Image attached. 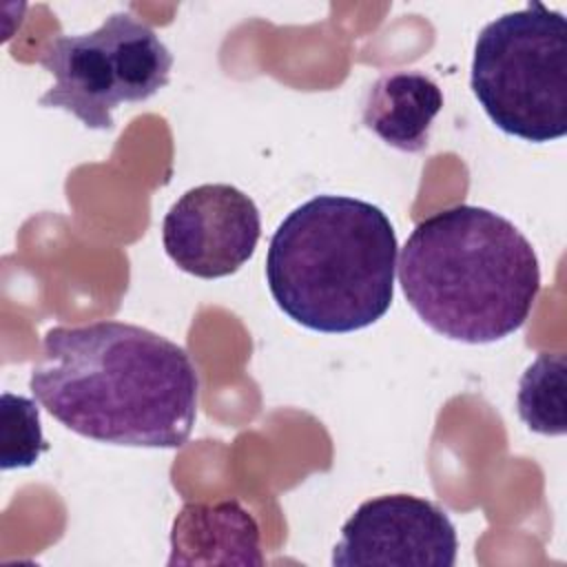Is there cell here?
<instances>
[{
    "instance_id": "obj_2",
    "label": "cell",
    "mask_w": 567,
    "mask_h": 567,
    "mask_svg": "<svg viewBox=\"0 0 567 567\" xmlns=\"http://www.w3.org/2000/svg\"><path fill=\"white\" fill-rule=\"evenodd\" d=\"M399 284L425 326L463 343L516 332L540 290L538 257L503 215L458 204L421 219L399 257Z\"/></svg>"
},
{
    "instance_id": "obj_10",
    "label": "cell",
    "mask_w": 567,
    "mask_h": 567,
    "mask_svg": "<svg viewBox=\"0 0 567 567\" xmlns=\"http://www.w3.org/2000/svg\"><path fill=\"white\" fill-rule=\"evenodd\" d=\"M567 359L563 352H540L518 381L516 410L538 434L560 436L567 430Z\"/></svg>"
},
{
    "instance_id": "obj_5",
    "label": "cell",
    "mask_w": 567,
    "mask_h": 567,
    "mask_svg": "<svg viewBox=\"0 0 567 567\" xmlns=\"http://www.w3.org/2000/svg\"><path fill=\"white\" fill-rule=\"evenodd\" d=\"M40 64L53 75L40 106L62 109L86 128L109 131L117 106L146 102L168 84L173 53L148 24L117 11L95 31L49 40Z\"/></svg>"
},
{
    "instance_id": "obj_3",
    "label": "cell",
    "mask_w": 567,
    "mask_h": 567,
    "mask_svg": "<svg viewBox=\"0 0 567 567\" xmlns=\"http://www.w3.org/2000/svg\"><path fill=\"white\" fill-rule=\"evenodd\" d=\"M394 270L390 217L350 195H317L290 210L266 255V281L277 306L326 334L379 321L394 297Z\"/></svg>"
},
{
    "instance_id": "obj_9",
    "label": "cell",
    "mask_w": 567,
    "mask_h": 567,
    "mask_svg": "<svg viewBox=\"0 0 567 567\" xmlns=\"http://www.w3.org/2000/svg\"><path fill=\"white\" fill-rule=\"evenodd\" d=\"M443 109L439 84L421 71H390L365 93L361 120L388 146L419 153L430 142L432 122Z\"/></svg>"
},
{
    "instance_id": "obj_8",
    "label": "cell",
    "mask_w": 567,
    "mask_h": 567,
    "mask_svg": "<svg viewBox=\"0 0 567 567\" xmlns=\"http://www.w3.org/2000/svg\"><path fill=\"white\" fill-rule=\"evenodd\" d=\"M168 565H264L259 525L237 501L186 503L173 523Z\"/></svg>"
},
{
    "instance_id": "obj_11",
    "label": "cell",
    "mask_w": 567,
    "mask_h": 567,
    "mask_svg": "<svg viewBox=\"0 0 567 567\" xmlns=\"http://www.w3.org/2000/svg\"><path fill=\"white\" fill-rule=\"evenodd\" d=\"M0 447L2 470L29 467L49 450L42 436L35 401L13 392H2Z\"/></svg>"
},
{
    "instance_id": "obj_4",
    "label": "cell",
    "mask_w": 567,
    "mask_h": 567,
    "mask_svg": "<svg viewBox=\"0 0 567 567\" xmlns=\"http://www.w3.org/2000/svg\"><path fill=\"white\" fill-rule=\"evenodd\" d=\"M470 86L507 135L551 142L567 133V20L543 2L487 22L474 44Z\"/></svg>"
},
{
    "instance_id": "obj_6",
    "label": "cell",
    "mask_w": 567,
    "mask_h": 567,
    "mask_svg": "<svg viewBox=\"0 0 567 567\" xmlns=\"http://www.w3.org/2000/svg\"><path fill=\"white\" fill-rule=\"evenodd\" d=\"M458 538L447 512L412 494L361 503L341 527L334 567H452Z\"/></svg>"
},
{
    "instance_id": "obj_7",
    "label": "cell",
    "mask_w": 567,
    "mask_h": 567,
    "mask_svg": "<svg viewBox=\"0 0 567 567\" xmlns=\"http://www.w3.org/2000/svg\"><path fill=\"white\" fill-rule=\"evenodd\" d=\"M261 219L255 202L230 184L186 190L164 215L166 255L188 275L219 279L237 272L257 248Z\"/></svg>"
},
{
    "instance_id": "obj_1",
    "label": "cell",
    "mask_w": 567,
    "mask_h": 567,
    "mask_svg": "<svg viewBox=\"0 0 567 567\" xmlns=\"http://www.w3.org/2000/svg\"><path fill=\"white\" fill-rule=\"evenodd\" d=\"M40 405L71 432L128 447H182L199 379L175 341L124 321L55 326L29 377Z\"/></svg>"
}]
</instances>
